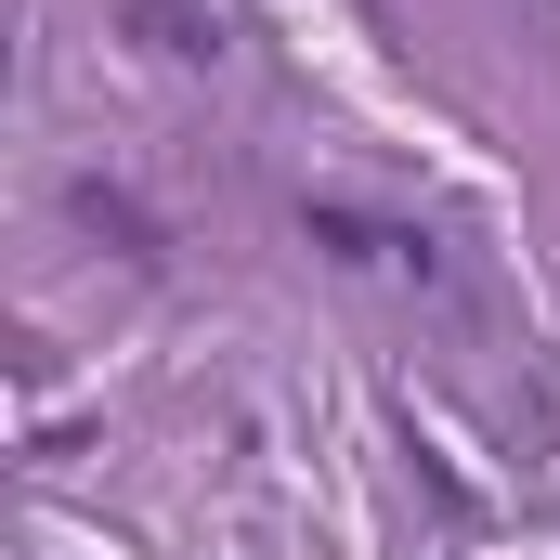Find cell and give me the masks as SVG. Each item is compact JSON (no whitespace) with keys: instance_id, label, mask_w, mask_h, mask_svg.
Wrapping results in <instances>:
<instances>
[{"instance_id":"obj_1","label":"cell","mask_w":560,"mask_h":560,"mask_svg":"<svg viewBox=\"0 0 560 560\" xmlns=\"http://www.w3.org/2000/svg\"><path fill=\"white\" fill-rule=\"evenodd\" d=\"M131 26L156 52H209V13H196V0H131Z\"/></svg>"}]
</instances>
